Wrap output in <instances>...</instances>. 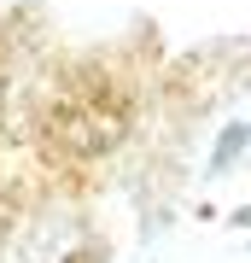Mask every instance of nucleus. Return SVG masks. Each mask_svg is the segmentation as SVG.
<instances>
[{
	"label": "nucleus",
	"mask_w": 251,
	"mask_h": 263,
	"mask_svg": "<svg viewBox=\"0 0 251 263\" xmlns=\"http://www.w3.org/2000/svg\"><path fill=\"white\" fill-rule=\"evenodd\" d=\"M0 146H6V59H0Z\"/></svg>",
	"instance_id": "2"
},
{
	"label": "nucleus",
	"mask_w": 251,
	"mask_h": 263,
	"mask_svg": "<svg viewBox=\"0 0 251 263\" xmlns=\"http://www.w3.org/2000/svg\"><path fill=\"white\" fill-rule=\"evenodd\" d=\"M65 263H105V252H100V246H76Z\"/></svg>",
	"instance_id": "1"
},
{
	"label": "nucleus",
	"mask_w": 251,
	"mask_h": 263,
	"mask_svg": "<svg viewBox=\"0 0 251 263\" xmlns=\"http://www.w3.org/2000/svg\"><path fill=\"white\" fill-rule=\"evenodd\" d=\"M0 222H6V205H0Z\"/></svg>",
	"instance_id": "3"
}]
</instances>
